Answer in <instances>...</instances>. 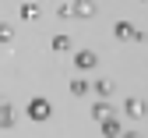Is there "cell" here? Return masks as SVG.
<instances>
[{
	"mask_svg": "<svg viewBox=\"0 0 148 138\" xmlns=\"http://www.w3.org/2000/svg\"><path fill=\"white\" fill-rule=\"evenodd\" d=\"M74 64H78L81 71H92V67L99 64V57L92 53V50H78V53H74Z\"/></svg>",
	"mask_w": 148,
	"mask_h": 138,
	"instance_id": "6da1fadb",
	"label": "cell"
},
{
	"mask_svg": "<svg viewBox=\"0 0 148 138\" xmlns=\"http://www.w3.org/2000/svg\"><path fill=\"white\" fill-rule=\"evenodd\" d=\"M21 18L25 21H35V18H39V7L35 4H21Z\"/></svg>",
	"mask_w": 148,
	"mask_h": 138,
	"instance_id": "52a82bcc",
	"label": "cell"
},
{
	"mask_svg": "<svg viewBox=\"0 0 148 138\" xmlns=\"http://www.w3.org/2000/svg\"><path fill=\"white\" fill-rule=\"evenodd\" d=\"M127 113H131L134 121H141V117H145V103L141 99H127Z\"/></svg>",
	"mask_w": 148,
	"mask_h": 138,
	"instance_id": "5b68a950",
	"label": "cell"
},
{
	"mask_svg": "<svg viewBox=\"0 0 148 138\" xmlns=\"http://www.w3.org/2000/svg\"><path fill=\"white\" fill-rule=\"evenodd\" d=\"M14 124V113H11V106L7 103H0V128H11Z\"/></svg>",
	"mask_w": 148,
	"mask_h": 138,
	"instance_id": "8992f818",
	"label": "cell"
},
{
	"mask_svg": "<svg viewBox=\"0 0 148 138\" xmlns=\"http://www.w3.org/2000/svg\"><path fill=\"white\" fill-rule=\"evenodd\" d=\"M95 89H99V96H109V92H113V85H109V82H99Z\"/></svg>",
	"mask_w": 148,
	"mask_h": 138,
	"instance_id": "7c38bea8",
	"label": "cell"
},
{
	"mask_svg": "<svg viewBox=\"0 0 148 138\" xmlns=\"http://www.w3.org/2000/svg\"><path fill=\"white\" fill-rule=\"evenodd\" d=\"M102 135H106V138H120V135H123V128H120V121H116V117L102 124Z\"/></svg>",
	"mask_w": 148,
	"mask_h": 138,
	"instance_id": "277c9868",
	"label": "cell"
},
{
	"mask_svg": "<svg viewBox=\"0 0 148 138\" xmlns=\"http://www.w3.org/2000/svg\"><path fill=\"white\" fill-rule=\"evenodd\" d=\"M71 92H74V96H85V92H88V82H71Z\"/></svg>",
	"mask_w": 148,
	"mask_h": 138,
	"instance_id": "30bf717a",
	"label": "cell"
},
{
	"mask_svg": "<svg viewBox=\"0 0 148 138\" xmlns=\"http://www.w3.org/2000/svg\"><path fill=\"white\" fill-rule=\"evenodd\" d=\"M0 43H14V28L11 25H0Z\"/></svg>",
	"mask_w": 148,
	"mask_h": 138,
	"instance_id": "9c48e42d",
	"label": "cell"
},
{
	"mask_svg": "<svg viewBox=\"0 0 148 138\" xmlns=\"http://www.w3.org/2000/svg\"><path fill=\"white\" fill-rule=\"evenodd\" d=\"M71 11L78 14V18H92V14H95V4H92V0H78V4H74Z\"/></svg>",
	"mask_w": 148,
	"mask_h": 138,
	"instance_id": "3957f363",
	"label": "cell"
},
{
	"mask_svg": "<svg viewBox=\"0 0 148 138\" xmlns=\"http://www.w3.org/2000/svg\"><path fill=\"white\" fill-rule=\"evenodd\" d=\"M53 50H57V53L71 50V39H67V35H53Z\"/></svg>",
	"mask_w": 148,
	"mask_h": 138,
	"instance_id": "ba28073f",
	"label": "cell"
},
{
	"mask_svg": "<svg viewBox=\"0 0 148 138\" xmlns=\"http://www.w3.org/2000/svg\"><path fill=\"white\" fill-rule=\"evenodd\" d=\"M28 117H32V121H46V117H49V103L46 99H32L28 103Z\"/></svg>",
	"mask_w": 148,
	"mask_h": 138,
	"instance_id": "7a4b0ae2",
	"label": "cell"
},
{
	"mask_svg": "<svg viewBox=\"0 0 148 138\" xmlns=\"http://www.w3.org/2000/svg\"><path fill=\"white\" fill-rule=\"evenodd\" d=\"M95 117H99V121H106V117H109V106H106V103H99V106H95Z\"/></svg>",
	"mask_w": 148,
	"mask_h": 138,
	"instance_id": "8fae6325",
	"label": "cell"
},
{
	"mask_svg": "<svg viewBox=\"0 0 148 138\" xmlns=\"http://www.w3.org/2000/svg\"><path fill=\"white\" fill-rule=\"evenodd\" d=\"M127 138H141V135H127Z\"/></svg>",
	"mask_w": 148,
	"mask_h": 138,
	"instance_id": "4fadbf2b",
	"label": "cell"
}]
</instances>
